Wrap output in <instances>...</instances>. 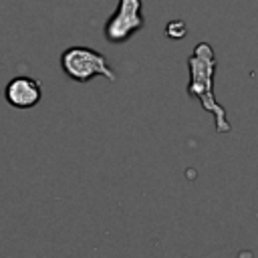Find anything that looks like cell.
<instances>
[{
    "instance_id": "3",
    "label": "cell",
    "mask_w": 258,
    "mask_h": 258,
    "mask_svg": "<svg viewBox=\"0 0 258 258\" xmlns=\"http://www.w3.org/2000/svg\"><path fill=\"white\" fill-rule=\"evenodd\" d=\"M145 24L143 18V2L141 0H119L115 12L103 26V36L111 44L127 42L135 32H139Z\"/></svg>"
},
{
    "instance_id": "1",
    "label": "cell",
    "mask_w": 258,
    "mask_h": 258,
    "mask_svg": "<svg viewBox=\"0 0 258 258\" xmlns=\"http://www.w3.org/2000/svg\"><path fill=\"white\" fill-rule=\"evenodd\" d=\"M216 54L212 44L198 42L194 46V52L187 56V69H189V83H187V95L191 99H198L202 109L214 115V125L218 133H228L230 121L226 115V109L218 103L214 95V75H216Z\"/></svg>"
},
{
    "instance_id": "2",
    "label": "cell",
    "mask_w": 258,
    "mask_h": 258,
    "mask_svg": "<svg viewBox=\"0 0 258 258\" xmlns=\"http://www.w3.org/2000/svg\"><path fill=\"white\" fill-rule=\"evenodd\" d=\"M62 73L77 83H89L95 77H103L107 81H115L117 75L109 67L107 56L91 46H69L60 54Z\"/></svg>"
},
{
    "instance_id": "5",
    "label": "cell",
    "mask_w": 258,
    "mask_h": 258,
    "mask_svg": "<svg viewBox=\"0 0 258 258\" xmlns=\"http://www.w3.org/2000/svg\"><path fill=\"white\" fill-rule=\"evenodd\" d=\"M187 34V26L183 20H169L165 24V36L171 38V40H179Z\"/></svg>"
},
{
    "instance_id": "4",
    "label": "cell",
    "mask_w": 258,
    "mask_h": 258,
    "mask_svg": "<svg viewBox=\"0 0 258 258\" xmlns=\"http://www.w3.org/2000/svg\"><path fill=\"white\" fill-rule=\"evenodd\" d=\"M4 97H6V103L12 105L14 109H20V111L32 109L42 99V87L32 77H14L8 81L4 89Z\"/></svg>"
}]
</instances>
